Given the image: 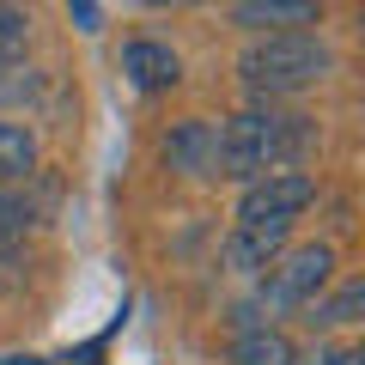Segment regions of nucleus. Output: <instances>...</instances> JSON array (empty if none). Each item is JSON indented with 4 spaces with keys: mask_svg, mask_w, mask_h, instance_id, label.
<instances>
[{
    "mask_svg": "<svg viewBox=\"0 0 365 365\" xmlns=\"http://www.w3.org/2000/svg\"><path fill=\"white\" fill-rule=\"evenodd\" d=\"M317 146V122L299 110H237L220 122V177L232 182H256L268 170H299V158Z\"/></svg>",
    "mask_w": 365,
    "mask_h": 365,
    "instance_id": "nucleus-1",
    "label": "nucleus"
},
{
    "mask_svg": "<svg viewBox=\"0 0 365 365\" xmlns=\"http://www.w3.org/2000/svg\"><path fill=\"white\" fill-rule=\"evenodd\" d=\"M335 49H329L317 31H274V37H250L237 55V79H244L256 98H299L317 79H329Z\"/></svg>",
    "mask_w": 365,
    "mask_h": 365,
    "instance_id": "nucleus-2",
    "label": "nucleus"
},
{
    "mask_svg": "<svg viewBox=\"0 0 365 365\" xmlns=\"http://www.w3.org/2000/svg\"><path fill=\"white\" fill-rule=\"evenodd\" d=\"M335 280V244H299V250H280V256L262 268V287H256V304L268 317L280 311H304L317 304Z\"/></svg>",
    "mask_w": 365,
    "mask_h": 365,
    "instance_id": "nucleus-3",
    "label": "nucleus"
},
{
    "mask_svg": "<svg viewBox=\"0 0 365 365\" xmlns=\"http://www.w3.org/2000/svg\"><path fill=\"white\" fill-rule=\"evenodd\" d=\"M311 201H317V177L311 170H268V177L244 182V195H237V225H292Z\"/></svg>",
    "mask_w": 365,
    "mask_h": 365,
    "instance_id": "nucleus-4",
    "label": "nucleus"
},
{
    "mask_svg": "<svg viewBox=\"0 0 365 365\" xmlns=\"http://www.w3.org/2000/svg\"><path fill=\"white\" fill-rule=\"evenodd\" d=\"M165 165L189 182H213L220 177V122L207 116H189L165 134Z\"/></svg>",
    "mask_w": 365,
    "mask_h": 365,
    "instance_id": "nucleus-5",
    "label": "nucleus"
},
{
    "mask_svg": "<svg viewBox=\"0 0 365 365\" xmlns=\"http://www.w3.org/2000/svg\"><path fill=\"white\" fill-rule=\"evenodd\" d=\"M122 73H128L134 91H170V86L182 79V61H177V49H170V43L134 37V43H122Z\"/></svg>",
    "mask_w": 365,
    "mask_h": 365,
    "instance_id": "nucleus-6",
    "label": "nucleus"
},
{
    "mask_svg": "<svg viewBox=\"0 0 365 365\" xmlns=\"http://www.w3.org/2000/svg\"><path fill=\"white\" fill-rule=\"evenodd\" d=\"M225 19L256 31V37H274V31H292V25H317L323 6L317 0H237V6H225Z\"/></svg>",
    "mask_w": 365,
    "mask_h": 365,
    "instance_id": "nucleus-7",
    "label": "nucleus"
},
{
    "mask_svg": "<svg viewBox=\"0 0 365 365\" xmlns=\"http://www.w3.org/2000/svg\"><path fill=\"white\" fill-rule=\"evenodd\" d=\"M287 237H292V225H232V237H225V268L232 274H262L280 250H287Z\"/></svg>",
    "mask_w": 365,
    "mask_h": 365,
    "instance_id": "nucleus-8",
    "label": "nucleus"
},
{
    "mask_svg": "<svg viewBox=\"0 0 365 365\" xmlns=\"http://www.w3.org/2000/svg\"><path fill=\"white\" fill-rule=\"evenodd\" d=\"M37 170V134L25 128V122H6L0 116V189L19 177H31Z\"/></svg>",
    "mask_w": 365,
    "mask_h": 365,
    "instance_id": "nucleus-9",
    "label": "nucleus"
},
{
    "mask_svg": "<svg viewBox=\"0 0 365 365\" xmlns=\"http://www.w3.org/2000/svg\"><path fill=\"white\" fill-rule=\"evenodd\" d=\"M292 341L280 335V329H244V335H232V365H287L292 359Z\"/></svg>",
    "mask_w": 365,
    "mask_h": 365,
    "instance_id": "nucleus-10",
    "label": "nucleus"
},
{
    "mask_svg": "<svg viewBox=\"0 0 365 365\" xmlns=\"http://www.w3.org/2000/svg\"><path fill=\"white\" fill-rule=\"evenodd\" d=\"M311 311H317L311 323H329V329H335V323H359V311H365V280H341V287L329 292V299H317Z\"/></svg>",
    "mask_w": 365,
    "mask_h": 365,
    "instance_id": "nucleus-11",
    "label": "nucleus"
},
{
    "mask_svg": "<svg viewBox=\"0 0 365 365\" xmlns=\"http://www.w3.org/2000/svg\"><path fill=\"white\" fill-rule=\"evenodd\" d=\"M31 220H37V213H31V201H19L13 189H0V256H6V250H19V244H25Z\"/></svg>",
    "mask_w": 365,
    "mask_h": 365,
    "instance_id": "nucleus-12",
    "label": "nucleus"
},
{
    "mask_svg": "<svg viewBox=\"0 0 365 365\" xmlns=\"http://www.w3.org/2000/svg\"><path fill=\"white\" fill-rule=\"evenodd\" d=\"M25 43H31V13H19V6H0V73H6V67H19Z\"/></svg>",
    "mask_w": 365,
    "mask_h": 365,
    "instance_id": "nucleus-13",
    "label": "nucleus"
},
{
    "mask_svg": "<svg viewBox=\"0 0 365 365\" xmlns=\"http://www.w3.org/2000/svg\"><path fill=\"white\" fill-rule=\"evenodd\" d=\"M67 19H73L79 31H98V19H104V13H98V6H91V0H79V6H67Z\"/></svg>",
    "mask_w": 365,
    "mask_h": 365,
    "instance_id": "nucleus-14",
    "label": "nucleus"
},
{
    "mask_svg": "<svg viewBox=\"0 0 365 365\" xmlns=\"http://www.w3.org/2000/svg\"><path fill=\"white\" fill-rule=\"evenodd\" d=\"M329 353H335V347H311V353H292L287 365H329Z\"/></svg>",
    "mask_w": 365,
    "mask_h": 365,
    "instance_id": "nucleus-15",
    "label": "nucleus"
},
{
    "mask_svg": "<svg viewBox=\"0 0 365 365\" xmlns=\"http://www.w3.org/2000/svg\"><path fill=\"white\" fill-rule=\"evenodd\" d=\"M329 365H365V353L359 347H335V353H329Z\"/></svg>",
    "mask_w": 365,
    "mask_h": 365,
    "instance_id": "nucleus-16",
    "label": "nucleus"
},
{
    "mask_svg": "<svg viewBox=\"0 0 365 365\" xmlns=\"http://www.w3.org/2000/svg\"><path fill=\"white\" fill-rule=\"evenodd\" d=\"M0 365H43V359H0Z\"/></svg>",
    "mask_w": 365,
    "mask_h": 365,
    "instance_id": "nucleus-17",
    "label": "nucleus"
}]
</instances>
